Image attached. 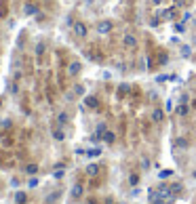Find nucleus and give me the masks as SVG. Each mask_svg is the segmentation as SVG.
Instances as JSON below:
<instances>
[{"label":"nucleus","mask_w":196,"mask_h":204,"mask_svg":"<svg viewBox=\"0 0 196 204\" xmlns=\"http://www.w3.org/2000/svg\"><path fill=\"white\" fill-rule=\"evenodd\" d=\"M68 118H70L68 112H59V114H57V122H59V124H68Z\"/></svg>","instance_id":"13"},{"label":"nucleus","mask_w":196,"mask_h":204,"mask_svg":"<svg viewBox=\"0 0 196 204\" xmlns=\"http://www.w3.org/2000/svg\"><path fill=\"white\" fill-rule=\"evenodd\" d=\"M150 120L156 122V124H158V122H162V120H164V112H162L160 108H154V112H152V116H150Z\"/></svg>","instance_id":"8"},{"label":"nucleus","mask_w":196,"mask_h":204,"mask_svg":"<svg viewBox=\"0 0 196 204\" xmlns=\"http://www.w3.org/2000/svg\"><path fill=\"white\" fill-rule=\"evenodd\" d=\"M122 44L127 48H131V51H135V48L139 47V40L133 36V34H125V36H122Z\"/></svg>","instance_id":"4"},{"label":"nucleus","mask_w":196,"mask_h":204,"mask_svg":"<svg viewBox=\"0 0 196 204\" xmlns=\"http://www.w3.org/2000/svg\"><path fill=\"white\" fill-rule=\"evenodd\" d=\"M4 15H6V4L2 2V4H0V17H4Z\"/></svg>","instance_id":"28"},{"label":"nucleus","mask_w":196,"mask_h":204,"mask_svg":"<svg viewBox=\"0 0 196 204\" xmlns=\"http://www.w3.org/2000/svg\"><path fill=\"white\" fill-rule=\"evenodd\" d=\"M80 194H82L80 185H74V187H72V196H74V198H76V196H80Z\"/></svg>","instance_id":"22"},{"label":"nucleus","mask_w":196,"mask_h":204,"mask_svg":"<svg viewBox=\"0 0 196 204\" xmlns=\"http://www.w3.org/2000/svg\"><path fill=\"white\" fill-rule=\"evenodd\" d=\"M9 93H13V95H17V93H19V88H17V84H11V86H9Z\"/></svg>","instance_id":"26"},{"label":"nucleus","mask_w":196,"mask_h":204,"mask_svg":"<svg viewBox=\"0 0 196 204\" xmlns=\"http://www.w3.org/2000/svg\"><path fill=\"white\" fill-rule=\"evenodd\" d=\"M42 53H45V44H42V42H38V44H36V55L40 57Z\"/></svg>","instance_id":"23"},{"label":"nucleus","mask_w":196,"mask_h":204,"mask_svg":"<svg viewBox=\"0 0 196 204\" xmlns=\"http://www.w3.org/2000/svg\"><path fill=\"white\" fill-rule=\"evenodd\" d=\"M80 70H82L80 61H72V63L68 65V74H70V76H78V74H80Z\"/></svg>","instance_id":"7"},{"label":"nucleus","mask_w":196,"mask_h":204,"mask_svg":"<svg viewBox=\"0 0 196 204\" xmlns=\"http://www.w3.org/2000/svg\"><path fill=\"white\" fill-rule=\"evenodd\" d=\"M38 185V179H30L28 181V187H36Z\"/></svg>","instance_id":"29"},{"label":"nucleus","mask_w":196,"mask_h":204,"mask_svg":"<svg viewBox=\"0 0 196 204\" xmlns=\"http://www.w3.org/2000/svg\"><path fill=\"white\" fill-rule=\"evenodd\" d=\"M23 170H25V175H36V173H38V166H36V164H28Z\"/></svg>","instance_id":"17"},{"label":"nucleus","mask_w":196,"mask_h":204,"mask_svg":"<svg viewBox=\"0 0 196 204\" xmlns=\"http://www.w3.org/2000/svg\"><path fill=\"white\" fill-rule=\"evenodd\" d=\"M99 154H101V149H99V147H91V149H87V154H84V156H89V158H97Z\"/></svg>","instance_id":"12"},{"label":"nucleus","mask_w":196,"mask_h":204,"mask_svg":"<svg viewBox=\"0 0 196 204\" xmlns=\"http://www.w3.org/2000/svg\"><path fill=\"white\" fill-rule=\"evenodd\" d=\"M105 131H108V129H105V122H99V124H97V129H95V135H97V137H104Z\"/></svg>","instance_id":"14"},{"label":"nucleus","mask_w":196,"mask_h":204,"mask_svg":"<svg viewBox=\"0 0 196 204\" xmlns=\"http://www.w3.org/2000/svg\"><path fill=\"white\" fill-rule=\"evenodd\" d=\"M112 27H114L112 19H99L97 25H95V32H97L99 36H108V34H112Z\"/></svg>","instance_id":"1"},{"label":"nucleus","mask_w":196,"mask_h":204,"mask_svg":"<svg viewBox=\"0 0 196 204\" xmlns=\"http://www.w3.org/2000/svg\"><path fill=\"white\" fill-rule=\"evenodd\" d=\"M131 91H133V88H131V86H129V84H118V88H116V97H118V99H125V97H129L131 95Z\"/></svg>","instance_id":"6"},{"label":"nucleus","mask_w":196,"mask_h":204,"mask_svg":"<svg viewBox=\"0 0 196 204\" xmlns=\"http://www.w3.org/2000/svg\"><path fill=\"white\" fill-rule=\"evenodd\" d=\"M72 30H74V34H76L78 38H87V36H89V27H87L84 21H74Z\"/></svg>","instance_id":"2"},{"label":"nucleus","mask_w":196,"mask_h":204,"mask_svg":"<svg viewBox=\"0 0 196 204\" xmlns=\"http://www.w3.org/2000/svg\"><path fill=\"white\" fill-rule=\"evenodd\" d=\"M84 105L91 108V109H95L97 105H99V101H97V97H95V95H87V97H84Z\"/></svg>","instance_id":"9"},{"label":"nucleus","mask_w":196,"mask_h":204,"mask_svg":"<svg viewBox=\"0 0 196 204\" xmlns=\"http://www.w3.org/2000/svg\"><path fill=\"white\" fill-rule=\"evenodd\" d=\"M164 21H173V19H179V6H169V9H164L160 15Z\"/></svg>","instance_id":"3"},{"label":"nucleus","mask_w":196,"mask_h":204,"mask_svg":"<svg viewBox=\"0 0 196 204\" xmlns=\"http://www.w3.org/2000/svg\"><path fill=\"white\" fill-rule=\"evenodd\" d=\"M146 63H148V67H150V70L156 67V63H154V57H152V55H146Z\"/></svg>","instance_id":"21"},{"label":"nucleus","mask_w":196,"mask_h":204,"mask_svg":"<svg viewBox=\"0 0 196 204\" xmlns=\"http://www.w3.org/2000/svg\"><path fill=\"white\" fill-rule=\"evenodd\" d=\"M25 198H28V196H25L23 192H17V196H15V202H17V204H23V202H25Z\"/></svg>","instance_id":"19"},{"label":"nucleus","mask_w":196,"mask_h":204,"mask_svg":"<svg viewBox=\"0 0 196 204\" xmlns=\"http://www.w3.org/2000/svg\"><path fill=\"white\" fill-rule=\"evenodd\" d=\"M38 13H40V9H38L36 2H25V4H23V15L34 17V15H38Z\"/></svg>","instance_id":"5"},{"label":"nucleus","mask_w":196,"mask_h":204,"mask_svg":"<svg viewBox=\"0 0 196 204\" xmlns=\"http://www.w3.org/2000/svg\"><path fill=\"white\" fill-rule=\"evenodd\" d=\"M175 112H177V116H188L190 108H188V103H179V105L175 108Z\"/></svg>","instance_id":"11"},{"label":"nucleus","mask_w":196,"mask_h":204,"mask_svg":"<svg viewBox=\"0 0 196 204\" xmlns=\"http://www.w3.org/2000/svg\"><path fill=\"white\" fill-rule=\"evenodd\" d=\"M97 173H99V166H97V164H89V166H87V175H89V177L97 175Z\"/></svg>","instance_id":"16"},{"label":"nucleus","mask_w":196,"mask_h":204,"mask_svg":"<svg viewBox=\"0 0 196 204\" xmlns=\"http://www.w3.org/2000/svg\"><path fill=\"white\" fill-rule=\"evenodd\" d=\"M179 51H181V57H190V55H192V48L188 47V44H181Z\"/></svg>","instance_id":"18"},{"label":"nucleus","mask_w":196,"mask_h":204,"mask_svg":"<svg viewBox=\"0 0 196 204\" xmlns=\"http://www.w3.org/2000/svg\"><path fill=\"white\" fill-rule=\"evenodd\" d=\"M190 17H192L190 13H184V17H181V21H184V23H185V21H190Z\"/></svg>","instance_id":"31"},{"label":"nucleus","mask_w":196,"mask_h":204,"mask_svg":"<svg viewBox=\"0 0 196 204\" xmlns=\"http://www.w3.org/2000/svg\"><path fill=\"white\" fill-rule=\"evenodd\" d=\"M188 101H190V97H188V95H181V97H179V103H188Z\"/></svg>","instance_id":"30"},{"label":"nucleus","mask_w":196,"mask_h":204,"mask_svg":"<svg viewBox=\"0 0 196 204\" xmlns=\"http://www.w3.org/2000/svg\"><path fill=\"white\" fill-rule=\"evenodd\" d=\"M167 61H169V55H167V53H158V63H160V65H164Z\"/></svg>","instance_id":"20"},{"label":"nucleus","mask_w":196,"mask_h":204,"mask_svg":"<svg viewBox=\"0 0 196 204\" xmlns=\"http://www.w3.org/2000/svg\"><path fill=\"white\" fill-rule=\"evenodd\" d=\"M184 2H185V0H184Z\"/></svg>","instance_id":"35"},{"label":"nucleus","mask_w":196,"mask_h":204,"mask_svg":"<svg viewBox=\"0 0 196 204\" xmlns=\"http://www.w3.org/2000/svg\"><path fill=\"white\" fill-rule=\"evenodd\" d=\"M152 204H167V200H154Z\"/></svg>","instance_id":"32"},{"label":"nucleus","mask_w":196,"mask_h":204,"mask_svg":"<svg viewBox=\"0 0 196 204\" xmlns=\"http://www.w3.org/2000/svg\"><path fill=\"white\" fill-rule=\"evenodd\" d=\"M194 179H196V170H194Z\"/></svg>","instance_id":"34"},{"label":"nucleus","mask_w":196,"mask_h":204,"mask_svg":"<svg viewBox=\"0 0 196 204\" xmlns=\"http://www.w3.org/2000/svg\"><path fill=\"white\" fill-rule=\"evenodd\" d=\"M160 2H162V0H154V4H160Z\"/></svg>","instance_id":"33"},{"label":"nucleus","mask_w":196,"mask_h":204,"mask_svg":"<svg viewBox=\"0 0 196 204\" xmlns=\"http://www.w3.org/2000/svg\"><path fill=\"white\" fill-rule=\"evenodd\" d=\"M53 139H57V141H63V139H66V133L59 131V129H53Z\"/></svg>","instance_id":"15"},{"label":"nucleus","mask_w":196,"mask_h":204,"mask_svg":"<svg viewBox=\"0 0 196 204\" xmlns=\"http://www.w3.org/2000/svg\"><path fill=\"white\" fill-rule=\"evenodd\" d=\"M101 139H104L105 143H110V145H112V143H114V141H116V135H114V131H105V133H104V137H101Z\"/></svg>","instance_id":"10"},{"label":"nucleus","mask_w":196,"mask_h":204,"mask_svg":"<svg viewBox=\"0 0 196 204\" xmlns=\"http://www.w3.org/2000/svg\"><path fill=\"white\" fill-rule=\"evenodd\" d=\"M74 93H76V95H84V86L76 84V86H74Z\"/></svg>","instance_id":"24"},{"label":"nucleus","mask_w":196,"mask_h":204,"mask_svg":"<svg viewBox=\"0 0 196 204\" xmlns=\"http://www.w3.org/2000/svg\"><path fill=\"white\" fill-rule=\"evenodd\" d=\"M129 181H131V185H137V183H139V177H137V175H131V177H129Z\"/></svg>","instance_id":"25"},{"label":"nucleus","mask_w":196,"mask_h":204,"mask_svg":"<svg viewBox=\"0 0 196 204\" xmlns=\"http://www.w3.org/2000/svg\"><path fill=\"white\" fill-rule=\"evenodd\" d=\"M175 30H177V32H185V23H184V21L177 23V25H175Z\"/></svg>","instance_id":"27"}]
</instances>
